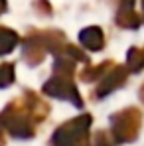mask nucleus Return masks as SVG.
<instances>
[{"label": "nucleus", "mask_w": 144, "mask_h": 146, "mask_svg": "<svg viewBox=\"0 0 144 146\" xmlns=\"http://www.w3.org/2000/svg\"><path fill=\"white\" fill-rule=\"evenodd\" d=\"M2 40H4V44H2V51L4 53H8L10 49H12V46L18 42V38H16V34H12L10 30H2Z\"/></svg>", "instance_id": "nucleus-8"}, {"label": "nucleus", "mask_w": 144, "mask_h": 146, "mask_svg": "<svg viewBox=\"0 0 144 146\" xmlns=\"http://www.w3.org/2000/svg\"><path fill=\"white\" fill-rule=\"evenodd\" d=\"M44 93L51 95V97H55V99H67V101H71L75 107L83 105L77 89H75V85L67 79V75H63V73H61V77L49 79L48 83H46V87H44Z\"/></svg>", "instance_id": "nucleus-3"}, {"label": "nucleus", "mask_w": 144, "mask_h": 146, "mask_svg": "<svg viewBox=\"0 0 144 146\" xmlns=\"http://www.w3.org/2000/svg\"><path fill=\"white\" fill-rule=\"evenodd\" d=\"M79 40H81V44H83L85 48L93 49V51H99V49L103 48V44H105L103 32H101L99 28H85V30L81 32Z\"/></svg>", "instance_id": "nucleus-4"}, {"label": "nucleus", "mask_w": 144, "mask_h": 146, "mask_svg": "<svg viewBox=\"0 0 144 146\" xmlns=\"http://www.w3.org/2000/svg\"><path fill=\"white\" fill-rule=\"evenodd\" d=\"M122 79H124V71H122L120 67L113 69L111 75H107V77H105V81H101V85H99V89H97V95H99V97H103V95H107V93L115 91L119 85H122Z\"/></svg>", "instance_id": "nucleus-5"}, {"label": "nucleus", "mask_w": 144, "mask_h": 146, "mask_svg": "<svg viewBox=\"0 0 144 146\" xmlns=\"http://www.w3.org/2000/svg\"><path fill=\"white\" fill-rule=\"evenodd\" d=\"M128 67L132 71H138L144 67V49H138V48H130L128 51Z\"/></svg>", "instance_id": "nucleus-6"}, {"label": "nucleus", "mask_w": 144, "mask_h": 146, "mask_svg": "<svg viewBox=\"0 0 144 146\" xmlns=\"http://www.w3.org/2000/svg\"><path fill=\"white\" fill-rule=\"evenodd\" d=\"M4 79H2V85H8L10 81H12V65L10 63H4Z\"/></svg>", "instance_id": "nucleus-9"}, {"label": "nucleus", "mask_w": 144, "mask_h": 146, "mask_svg": "<svg viewBox=\"0 0 144 146\" xmlns=\"http://www.w3.org/2000/svg\"><path fill=\"white\" fill-rule=\"evenodd\" d=\"M140 97H142V99H144V89H142V91H140Z\"/></svg>", "instance_id": "nucleus-10"}, {"label": "nucleus", "mask_w": 144, "mask_h": 146, "mask_svg": "<svg viewBox=\"0 0 144 146\" xmlns=\"http://www.w3.org/2000/svg\"><path fill=\"white\" fill-rule=\"evenodd\" d=\"M93 146H117V140L113 138V134H109L105 130H99V132H95Z\"/></svg>", "instance_id": "nucleus-7"}, {"label": "nucleus", "mask_w": 144, "mask_h": 146, "mask_svg": "<svg viewBox=\"0 0 144 146\" xmlns=\"http://www.w3.org/2000/svg\"><path fill=\"white\" fill-rule=\"evenodd\" d=\"M142 126V115L136 109H126L111 117V134L117 140V144L134 142L138 138Z\"/></svg>", "instance_id": "nucleus-2"}, {"label": "nucleus", "mask_w": 144, "mask_h": 146, "mask_svg": "<svg viewBox=\"0 0 144 146\" xmlns=\"http://www.w3.org/2000/svg\"><path fill=\"white\" fill-rule=\"evenodd\" d=\"M89 126H91V117L89 115L71 119L69 122L61 124L53 132L51 146H91V142H89Z\"/></svg>", "instance_id": "nucleus-1"}, {"label": "nucleus", "mask_w": 144, "mask_h": 146, "mask_svg": "<svg viewBox=\"0 0 144 146\" xmlns=\"http://www.w3.org/2000/svg\"><path fill=\"white\" fill-rule=\"evenodd\" d=\"M142 6H144V2H142Z\"/></svg>", "instance_id": "nucleus-11"}]
</instances>
